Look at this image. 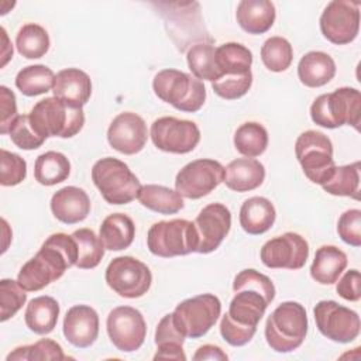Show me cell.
Masks as SVG:
<instances>
[{
  "label": "cell",
  "instance_id": "cell-1",
  "mask_svg": "<svg viewBox=\"0 0 361 361\" xmlns=\"http://www.w3.org/2000/svg\"><path fill=\"white\" fill-rule=\"evenodd\" d=\"M233 290L228 312L220 320V334L230 345L241 347L254 337L258 323L275 298V286L267 275L248 268L235 275Z\"/></svg>",
  "mask_w": 361,
  "mask_h": 361
},
{
  "label": "cell",
  "instance_id": "cell-2",
  "mask_svg": "<svg viewBox=\"0 0 361 361\" xmlns=\"http://www.w3.org/2000/svg\"><path fill=\"white\" fill-rule=\"evenodd\" d=\"M78 262V244L65 233L51 234L39 251L20 269L17 281L27 292H37L59 279Z\"/></svg>",
  "mask_w": 361,
  "mask_h": 361
},
{
  "label": "cell",
  "instance_id": "cell-3",
  "mask_svg": "<svg viewBox=\"0 0 361 361\" xmlns=\"http://www.w3.org/2000/svg\"><path fill=\"white\" fill-rule=\"evenodd\" d=\"M30 121L34 130L42 137L71 138L76 135L85 124L82 107L72 106L55 96L39 100L30 111Z\"/></svg>",
  "mask_w": 361,
  "mask_h": 361
},
{
  "label": "cell",
  "instance_id": "cell-4",
  "mask_svg": "<svg viewBox=\"0 0 361 361\" xmlns=\"http://www.w3.org/2000/svg\"><path fill=\"white\" fill-rule=\"evenodd\" d=\"M307 334V314L299 302H282L267 319L265 338L276 353H290L302 345Z\"/></svg>",
  "mask_w": 361,
  "mask_h": 361
},
{
  "label": "cell",
  "instance_id": "cell-5",
  "mask_svg": "<svg viewBox=\"0 0 361 361\" xmlns=\"http://www.w3.org/2000/svg\"><path fill=\"white\" fill-rule=\"evenodd\" d=\"M310 118L324 128L353 126L358 130L361 121L360 90L344 86L317 96L310 106Z\"/></svg>",
  "mask_w": 361,
  "mask_h": 361
},
{
  "label": "cell",
  "instance_id": "cell-6",
  "mask_svg": "<svg viewBox=\"0 0 361 361\" xmlns=\"http://www.w3.org/2000/svg\"><path fill=\"white\" fill-rule=\"evenodd\" d=\"M158 99L185 113L199 111L206 100V87L202 80L178 69H162L152 80Z\"/></svg>",
  "mask_w": 361,
  "mask_h": 361
},
{
  "label": "cell",
  "instance_id": "cell-7",
  "mask_svg": "<svg viewBox=\"0 0 361 361\" xmlns=\"http://www.w3.org/2000/svg\"><path fill=\"white\" fill-rule=\"evenodd\" d=\"M92 180L103 199L110 204H127L133 202L141 189L138 178L123 161L106 157L94 162Z\"/></svg>",
  "mask_w": 361,
  "mask_h": 361
},
{
  "label": "cell",
  "instance_id": "cell-8",
  "mask_svg": "<svg viewBox=\"0 0 361 361\" xmlns=\"http://www.w3.org/2000/svg\"><path fill=\"white\" fill-rule=\"evenodd\" d=\"M199 244L195 224L185 219L154 223L147 234L148 250L162 258L196 252Z\"/></svg>",
  "mask_w": 361,
  "mask_h": 361
},
{
  "label": "cell",
  "instance_id": "cell-9",
  "mask_svg": "<svg viewBox=\"0 0 361 361\" xmlns=\"http://www.w3.org/2000/svg\"><path fill=\"white\" fill-rule=\"evenodd\" d=\"M295 155L306 178L320 186L336 168L330 138L316 130H307L296 138Z\"/></svg>",
  "mask_w": 361,
  "mask_h": 361
},
{
  "label": "cell",
  "instance_id": "cell-10",
  "mask_svg": "<svg viewBox=\"0 0 361 361\" xmlns=\"http://www.w3.org/2000/svg\"><path fill=\"white\" fill-rule=\"evenodd\" d=\"M220 314V299L212 293H202L182 300L172 312V320L185 338H199L216 324Z\"/></svg>",
  "mask_w": 361,
  "mask_h": 361
},
{
  "label": "cell",
  "instance_id": "cell-11",
  "mask_svg": "<svg viewBox=\"0 0 361 361\" xmlns=\"http://www.w3.org/2000/svg\"><path fill=\"white\" fill-rule=\"evenodd\" d=\"M106 283L118 296L135 299L144 296L152 283L149 268L140 259L123 255L110 261L104 274Z\"/></svg>",
  "mask_w": 361,
  "mask_h": 361
},
{
  "label": "cell",
  "instance_id": "cell-12",
  "mask_svg": "<svg viewBox=\"0 0 361 361\" xmlns=\"http://www.w3.org/2000/svg\"><path fill=\"white\" fill-rule=\"evenodd\" d=\"M317 330L329 340L336 343L354 341L361 329L360 316L350 307L336 300H320L313 307Z\"/></svg>",
  "mask_w": 361,
  "mask_h": 361
},
{
  "label": "cell",
  "instance_id": "cell-13",
  "mask_svg": "<svg viewBox=\"0 0 361 361\" xmlns=\"http://www.w3.org/2000/svg\"><path fill=\"white\" fill-rule=\"evenodd\" d=\"M224 180V166L214 159L200 158L186 164L175 178V190L188 199H200Z\"/></svg>",
  "mask_w": 361,
  "mask_h": 361
},
{
  "label": "cell",
  "instance_id": "cell-14",
  "mask_svg": "<svg viewBox=\"0 0 361 361\" xmlns=\"http://www.w3.org/2000/svg\"><path fill=\"white\" fill-rule=\"evenodd\" d=\"M149 135L158 149L171 154H188L200 141V130L196 123L171 116L157 118L151 124Z\"/></svg>",
  "mask_w": 361,
  "mask_h": 361
},
{
  "label": "cell",
  "instance_id": "cell-15",
  "mask_svg": "<svg viewBox=\"0 0 361 361\" xmlns=\"http://www.w3.org/2000/svg\"><path fill=\"white\" fill-rule=\"evenodd\" d=\"M323 37L336 45L353 42L360 31V3L350 0L330 1L320 16Z\"/></svg>",
  "mask_w": 361,
  "mask_h": 361
},
{
  "label": "cell",
  "instance_id": "cell-16",
  "mask_svg": "<svg viewBox=\"0 0 361 361\" xmlns=\"http://www.w3.org/2000/svg\"><path fill=\"white\" fill-rule=\"evenodd\" d=\"M106 329L113 345L123 353L138 350L147 336V323L142 313L131 306L114 307L107 316Z\"/></svg>",
  "mask_w": 361,
  "mask_h": 361
},
{
  "label": "cell",
  "instance_id": "cell-17",
  "mask_svg": "<svg viewBox=\"0 0 361 361\" xmlns=\"http://www.w3.org/2000/svg\"><path fill=\"white\" fill-rule=\"evenodd\" d=\"M261 261L265 267L278 269H300L309 257V244L298 233L288 231L268 240L261 251Z\"/></svg>",
  "mask_w": 361,
  "mask_h": 361
},
{
  "label": "cell",
  "instance_id": "cell-18",
  "mask_svg": "<svg viewBox=\"0 0 361 361\" xmlns=\"http://www.w3.org/2000/svg\"><path fill=\"white\" fill-rule=\"evenodd\" d=\"M195 228L199 244L196 252L209 254L220 247L231 228V213L223 203H210L196 216Z\"/></svg>",
  "mask_w": 361,
  "mask_h": 361
},
{
  "label": "cell",
  "instance_id": "cell-19",
  "mask_svg": "<svg viewBox=\"0 0 361 361\" xmlns=\"http://www.w3.org/2000/svg\"><path fill=\"white\" fill-rule=\"evenodd\" d=\"M148 140V128L141 116L133 111L117 114L109 126L107 141L110 147L124 155L140 152Z\"/></svg>",
  "mask_w": 361,
  "mask_h": 361
},
{
  "label": "cell",
  "instance_id": "cell-20",
  "mask_svg": "<svg viewBox=\"0 0 361 361\" xmlns=\"http://www.w3.org/2000/svg\"><path fill=\"white\" fill-rule=\"evenodd\" d=\"M62 330L73 347L87 348L99 336V314L87 305H75L66 312Z\"/></svg>",
  "mask_w": 361,
  "mask_h": 361
},
{
  "label": "cell",
  "instance_id": "cell-21",
  "mask_svg": "<svg viewBox=\"0 0 361 361\" xmlns=\"http://www.w3.org/2000/svg\"><path fill=\"white\" fill-rule=\"evenodd\" d=\"M51 212L61 223L76 224L89 216L90 199L82 188L65 186L52 195Z\"/></svg>",
  "mask_w": 361,
  "mask_h": 361
},
{
  "label": "cell",
  "instance_id": "cell-22",
  "mask_svg": "<svg viewBox=\"0 0 361 361\" xmlns=\"http://www.w3.org/2000/svg\"><path fill=\"white\" fill-rule=\"evenodd\" d=\"M54 96L78 107H83L92 96L90 76L78 68H66L55 75Z\"/></svg>",
  "mask_w": 361,
  "mask_h": 361
},
{
  "label": "cell",
  "instance_id": "cell-23",
  "mask_svg": "<svg viewBox=\"0 0 361 361\" xmlns=\"http://www.w3.org/2000/svg\"><path fill=\"white\" fill-rule=\"evenodd\" d=\"M265 168L255 158H237L224 168V183L234 192H250L262 185Z\"/></svg>",
  "mask_w": 361,
  "mask_h": 361
},
{
  "label": "cell",
  "instance_id": "cell-24",
  "mask_svg": "<svg viewBox=\"0 0 361 361\" xmlns=\"http://www.w3.org/2000/svg\"><path fill=\"white\" fill-rule=\"evenodd\" d=\"M276 11L268 0H241L237 4L235 18L238 25L248 34H264L275 21Z\"/></svg>",
  "mask_w": 361,
  "mask_h": 361
},
{
  "label": "cell",
  "instance_id": "cell-25",
  "mask_svg": "<svg viewBox=\"0 0 361 361\" xmlns=\"http://www.w3.org/2000/svg\"><path fill=\"white\" fill-rule=\"evenodd\" d=\"M275 219V207L267 197L252 196L241 204L240 226L245 233L251 235L267 233L274 226Z\"/></svg>",
  "mask_w": 361,
  "mask_h": 361
},
{
  "label": "cell",
  "instance_id": "cell-26",
  "mask_svg": "<svg viewBox=\"0 0 361 361\" xmlns=\"http://www.w3.org/2000/svg\"><path fill=\"white\" fill-rule=\"evenodd\" d=\"M336 75L334 59L322 51L305 54L298 63L299 80L307 87H320L327 85Z\"/></svg>",
  "mask_w": 361,
  "mask_h": 361
},
{
  "label": "cell",
  "instance_id": "cell-27",
  "mask_svg": "<svg viewBox=\"0 0 361 361\" xmlns=\"http://www.w3.org/2000/svg\"><path fill=\"white\" fill-rule=\"evenodd\" d=\"M347 267V255L336 245H322L316 250L310 276L320 285H331Z\"/></svg>",
  "mask_w": 361,
  "mask_h": 361
},
{
  "label": "cell",
  "instance_id": "cell-28",
  "mask_svg": "<svg viewBox=\"0 0 361 361\" xmlns=\"http://www.w3.org/2000/svg\"><path fill=\"white\" fill-rule=\"evenodd\" d=\"M99 237L106 250L121 251L128 248L135 237V224L124 213L109 214L99 230Z\"/></svg>",
  "mask_w": 361,
  "mask_h": 361
},
{
  "label": "cell",
  "instance_id": "cell-29",
  "mask_svg": "<svg viewBox=\"0 0 361 361\" xmlns=\"http://www.w3.org/2000/svg\"><path fill=\"white\" fill-rule=\"evenodd\" d=\"M59 303L52 296H37L27 305L24 320L27 327L39 336L54 331L58 323Z\"/></svg>",
  "mask_w": 361,
  "mask_h": 361
},
{
  "label": "cell",
  "instance_id": "cell-30",
  "mask_svg": "<svg viewBox=\"0 0 361 361\" xmlns=\"http://www.w3.org/2000/svg\"><path fill=\"white\" fill-rule=\"evenodd\" d=\"M183 343L185 336L173 324L172 313L165 314L155 329V344L158 348L154 360L164 358L185 361L186 355L183 353Z\"/></svg>",
  "mask_w": 361,
  "mask_h": 361
},
{
  "label": "cell",
  "instance_id": "cell-31",
  "mask_svg": "<svg viewBox=\"0 0 361 361\" xmlns=\"http://www.w3.org/2000/svg\"><path fill=\"white\" fill-rule=\"evenodd\" d=\"M137 199L144 207L159 214H175L185 206L183 197L176 190L154 183L141 186Z\"/></svg>",
  "mask_w": 361,
  "mask_h": 361
},
{
  "label": "cell",
  "instance_id": "cell-32",
  "mask_svg": "<svg viewBox=\"0 0 361 361\" xmlns=\"http://www.w3.org/2000/svg\"><path fill=\"white\" fill-rule=\"evenodd\" d=\"M71 162L62 152L47 151L37 157L34 164V178L44 186H54L68 179Z\"/></svg>",
  "mask_w": 361,
  "mask_h": 361
},
{
  "label": "cell",
  "instance_id": "cell-33",
  "mask_svg": "<svg viewBox=\"0 0 361 361\" xmlns=\"http://www.w3.org/2000/svg\"><path fill=\"white\" fill-rule=\"evenodd\" d=\"M216 63L221 76L244 75L251 72L252 52L243 44L226 42L216 48Z\"/></svg>",
  "mask_w": 361,
  "mask_h": 361
},
{
  "label": "cell",
  "instance_id": "cell-34",
  "mask_svg": "<svg viewBox=\"0 0 361 361\" xmlns=\"http://www.w3.org/2000/svg\"><path fill=\"white\" fill-rule=\"evenodd\" d=\"M188 66L199 80H217L221 73L216 63V48L209 42H199L189 48L186 54Z\"/></svg>",
  "mask_w": 361,
  "mask_h": 361
},
{
  "label": "cell",
  "instance_id": "cell-35",
  "mask_svg": "<svg viewBox=\"0 0 361 361\" xmlns=\"http://www.w3.org/2000/svg\"><path fill=\"white\" fill-rule=\"evenodd\" d=\"M323 190L333 196L360 197V161L336 166L330 178L322 185Z\"/></svg>",
  "mask_w": 361,
  "mask_h": 361
},
{
  "label": "cell",
  "instance_id": "cell-36",
  "mask_svg": "<svg viewBox=\"0 0 361 361\" xmlns=\"http://www.w3.org/2000/svg\"><path fill=\"white\" fill-rule=\"evenodd\" d=\"M55 75L51 68L45 65H30L18 71L16 76L17 89L28 97L44 94L54 87Z\"/></svg>",
  "mask_w": 361,
  "mask_h": 361
},
{
  "label": "cell",
  "instance_id": "cell-37",
  "mask_svg": "<svg viewBox=\"0 0 361 361\" xmlns=\"http://www.w3.org/2000/svg\"><path fill=\"white\" fill-rule=\"evenodd\" d=\"M234 147L247 158L259 157L268 147L267 128L257 121H247L241 124L234 133Z\"/></svg>",
  "mask_w": 361,
  "mask_h": 361
},
{
  "label": "cell",
  "instance_id": "cell-38",
  "mask_svg": "<svg viewBox=\"0 0 361 361\" xmlns=\"http://www.w3.org/2000/svg\"><path fill=\"white\" fill-rule=\"evenodd\" d=\"M49 44L47 30L35 23L24 24L16 37L17 51L27 59L42 58L48 52Z\"/></svg>",
  "mask_w": 361,
  "mask_h": 361
},
{
  "label": "cell",
  "instance_id": "cell-39",
  "mask_svg": "<svg viewBox=\"0 0 361 361\" xmlns=\"http://www.w3.org/2000/svg\"><path fill=\"white\" fill-rule=\"evenodd\" d=\"M78 244V262L76 267L80 269L96 268L104 257V245L100 237L90 228H78L72 233Z\"/></svg>",
  "mask_w": 361,
  "mask_h": 361
},
{
  "label": "cell",
  "instance_id": "cell-40",
  "mask_svg": "<svg viewBox=\"0 0 361 361\" xmlns=\"http://www.w3.org/2000/svg\"><path fill=\"white\" fill-rule=\"evenodd\" d=\"M261 59L271 72H283L293 61V48L286 38L271 37L261 47Z\"/></svg>",
  "mask_w": 361,
  "mask_h": 361
},
{
  "label": "cell",
  "instance_id": "cell-41",
  "mask_svg": "<svg viewBox=\"0 0 361 361\" xmlns=\"http://www.w3.org/2000/svg\"><path fill=\"white\" fill-rule=\"evenodd\" d=\"M68 357L63 354L61 344L51 338H41L34 344L20 345L14 348L7 357V361H47V360H66Z\"/></svg>",
  "mask_w": 361,
  "mask_h": 361
},
{
  "label": "cell",
  "instance_id": "cell-42",
  "mask_svg": "<svg viewBox=\"0 0 361 361\" xmlns=\"http://www.w3.org/2000/svg\"><path fill=\"white\" fill-rule=\"evenodd\" d=\"M27 290H24L18 281L1 279L0 281V320L11 319L25 303Z\"/></svg>",
  "mask_w": 361,
  "mask_h": 361
},
{
  "label": "cell",
  "instance_id": "cell-43",
  "mask_svg": "<svg viewBox=\"0 0 361 361\" xmlns=\"http://www.w3.org/2000/svg\"><path fill=\"white\" fill-rule=\"evenodd\" d=\"M8 134L16 147H18L21 149H27V151L37 149L45 142V138H42L34 130L28 114L17 116V118L13 121V124L10 127Z\"/></svg>",
  "mask_w": 361,
  "mask_h": 361
},
{
  "label": "cell",
  "instance_id": "cell-44",
  "mask_svg": "<svg viewBox=\"0 0 361 361\" xmlns=\"http://www.w3.org/2000/svg\"><path fill=\"white\" fill-rule=\"evenodd\" d=\"M252 85V73L244 75H223L220 79L212 82L213 92L226 100H235L243 97Z\"/></svg>",
  "mask_w": 361,
  "mask_h": 361
},
{
  "label": "cell",
  "instance_id": "cell-45",
  "mask_svg": "<svg viewBox=\"0 0 361 361\" xmlns=\"http://www.w3.org/2000/svg\"><path fill=\"white\" fill-rule=\"evenodd\" d=\"M0 183L3 186H16L27 176V162L18 154L0 149Z\"/></svg>",
  "mask_w": 361,
  "mask_h": 361
},
{
  "label": "cell",
  "instance_id": "cell-46",
  "mask_svg": "<svg viewBox=\"0 0 361 361\" xmlns=\"http://www.w3.org/2000/svg\"><path fill=\"white\" fill-rule=\"evenodd\" d=\"M337 233L340 238L353 247L361 245V210H345L337 223Z\"/></svg>",
  "mask_w": 361,
  "mask_h": 361
},
{
  "label": "cell",
  "instance_id": "cell-47",
  "mask_svg": "<svg viewBox=\"0 0 361 361\" xmlns=\"http://www.w3.org/2000/svg\"><path fill=\"white\" fill-rule=\"evenodd\" d=\"M0 134H7L13 121L17 118V103L16 94L7 87L0 86Z\"/></svg>",
  "mask_w": 361,
  "mask_h": 361
},
{
  "label": "cell",
  "instance_id": "cell-48",
  "mask_svg": "<svg viewBox=\"0 0 361 361\" xmlns=\"http://www.w3.org/2000/svg\"><path fill=\"white\" fill-rule=\"evenodd\" d=\"M360 271L358 269H350L347 271L341 279L336 285V292L345 300L357 302L361 298L360 292Z\"/></svg>",
  "mask_w": 361,
  "mask_h": 361
},
{
  "label": "cell",
  "instance_id": "cell-49",
  "mask_svg": "<svg viewBox=\"0 0 361 361\" xmlns=\"http://www.w3.org/2000/svg\"><path fill=\"white\" fill-rule=\"evenodd\" d=\"M228 355L219 347L213 344H204L197 348V351L193 354L195 361L200 360H219V361H226Z\"/></svg>",
  "mask_w": 361,
  "mask_h": 361
},
{
  "label": "cell",
  "instance_id": "cell-50",
  "mask_svg": "<svg viewBox=\"0 0 361 361\" xmlns=\"http://www.w3.org/2000/svg\"><path fill=\"white\" fill-rule=\"evenodd\" d=\"M1 35H3V39L6 41V45L3 48V62H1V66H4L7 63V61L10 58H13V47H7L10 44H7V34H6V30L1 27Z\"/></svg>",
  "mask_w": 361,
  "mask_h": 361
}]
</instances>
